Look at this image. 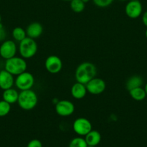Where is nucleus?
I'll return each mask as SVG.
<instances>
[{
  "label": "nucleus",
  "mask_w": 147,
  "mask_h": 147,
  "mask_svg": "<svg viewBox=\"0 0 147 147\" xmlns=\"http://www.w3.org/2000/svg\"><path fill=\"white\" fill-rule=\"evenodd\" d=\"M97 73V70L93 63L90 62H84L76 67L75 78L76 82L86 85L89 80L96 77Z\"/></svg>",
  "instance_id": "f257e3e1"
},
{
  "label": "nucleus",
  "mask_w": 147,
  "mask_h": 147,
  "mask_svg": "<svg viewBox=\"0 0 147 147\" xmlns=\"http://www.w3.org/2000/svg\"><path fill=\"white\" fill-rule=\"evenodd\" d=\"M37 101H38V98L37 94L32 89L21 90V92L19 93L17 103L23 110H33L37 106Z\"/></svg>",
  "instance_id": "f03ea898"
},
{
  "label": "nucleus",
  "mask_w": 147,
  "mask_h": 147,
  "mask_svg": "<svg viewBox=\"0 0 147 147\" xmlns=\"http://www.w3.org/2000/svg\"><path fill=\"white\" fill-rule=\"evenodd\" d=\"M27 64L23 57H14L6 60L4 69L13 76H18L27 70Z\"/></svg>",
  "instance_id": "7ed1b4c3"
},
{
  "label": "nucleus",
  "mask_w": 147,
  "mask_h": 147,
  "mask_svg": "<svg viewBox=\"0 0 147 147\" xmlns=\"http://www.w3.org/2000/svg\"><path fill=\"white\" fill-rule=\"evenodd\" d=\"M37 51V45L34 39L25 37L20 42L19 52L22 57L24 59H30L35 55Z\"/></svg>",
  "instance_id": "20e7f679"
},
{
  "label": "nucleus",
  "mask_w": 147,
  "mask_h": 147,
  "mask_svg": "<svg viewBox=\"0 0 147 147\" xmlns=\"http://www.w3.org/2000/svg\"><path fill=\"white\" fill-rule=\"evenodd\" d=\"M35 84V78L33 74L29 72H24L17 76L14 80V85L20 90H30Z\"/></svg>",
  "instance_id": "39448f33"
},
{
  "label": "nucleus",
  "mask_w": 147,
  "mask_h": 147,
  "mask_svg": "<svg viewBox=\"0 0 147 147\" xmlns=\"http://www.w3.org/2000/svg\"><path fill=\"white\" fill-rule=\"evenodd\" d=\"M73 129L79 136H85L92 130V126L91 122L86 118H78L74 121Z\"/></svg>",
  "instance_id": "423d86ee"
},
{
  "label": "nucleus",
  "mask_w": 147,
  "mask_h": 147,
  "mask_svg": "<svg viewBox=\"0 0 147 147\" xmlns=\"http://www.w3.org/2000/svg\"><path fill=\"white\" fill-rule=\"evenodd\" d=\"M55 110L58 115L63 117H66L73 114L75 110V106L70 100H59L56 103Z\"/></svg>",
  "instance_id": "0eeeda50"
},
{
  "label": "nucleus",
  "mask_w": 147,
  "mask_h": 147,
  "mask_svg": "<svg viewBox=\"0 0 147 147\" xmlns=\"http://www.w3.org/2000/svg\"><path fill=\"white\" fill-rule=\"evenodd\" d=\"M17 53V45L13 40H5L0 45V56L8 60L14 57Z\"/></svg>",
  "instance_id": "6e6552de"
},
{
  "label": "nucleus",
  "mask_w": 147,
  "mask_h": 147,
  "mask_svg": "<svg viewBox=\"0 0 147 147\" xmlns=\"http://www.w3.org/2000/svg\"><path fill=\"white\" fill-rule=\"evenodd\" d=\"M86 90L88 93L92 95H99L105 91L106 88L105 82L99 78H94L89 80L86 85Z\"/></svg>",
  "instance_id": "1a4fd4ad"
},
{
  "label": "nucleus",
  "mask_w": 147,
  "mask_h": 147,
  "mask_svg": "<svg viewBox=\"0 0 147 147\" xmlns=\"http://www.w3.org/2000/svg\"><path fill=\"white\" fill-rule=\"evenodd\" d=\"M45 67L48 73L56 74L61 70L63 63L59 57L56 55H50L46 58L45 62Z\"/></svg>",
  "instance_id": "9d476101"
},
{
  "label": "nucleus",
  "mask_w": 147,
  "mask_h": 147,
  "mask_svg": "<svg viewBox=\"0 0 147 147\" xmlns=\"http://www.w3.org/2000/svg\"><path fill=\"white\" fill-rule=\"evenodd\" d=\"M126 15L131 19L138 18L143 11V7L140 1H130L125 8Z\"/></svg>",
  "instance_id": "9b49d317"
},
{
  "label": "nucleus",
  "mask_w": 147,
  "mask_h": 147,
  "mask_svg": "<svg viewBox=\"0 0 147 147\" xmlns=\"http://www.w3.org/2000/svg\"><path fill=\"white\" fill-rule=\"evenodd\" d=\"M14 84V76L4 69L0 72V88L3 90L11 88Z\"/></svg>",
  "instance_id": "f8f14e48"
},
{
  "label": "nucleus",
  "mask_w": 147,
  "mask_h": 147,
  "mask_svg": "<svg viewBox=\"0 0 147 147\" xmlns=\"http://www.w3.org/2000/svg\"><path fill=\"white\" fill-rule=\"evenodd\" d=\"M26 34L27 37L32 39L38 38L43 32V27L42 24L39 22H32L29 24L26 28Z\"/></svg>",
  "instance_id": "ddd939ff"
},
{
  "label": "nucleus",
  "mask_w": 147,
  "mask_h": 147,
  "mask_svg": "<svg viewBox=\"0 0 147 147\" xmlns=\"http://www.w3.org/2000/svg\"><path fill=\"white\" fill-rule=\"evenodd\" d=\"M86 93H87V90H86V86L79 82L74 83L71 88V94L72 97L77 100L84 98L86 96Z\"/></svg>",
  "instance_id": "4468645a"
},
{
  "label": "nucleus",
  "mask_w": 147,
  "mask_h": 147,
  "mask_svg": "<svg viewBox=\"0 0 147 147\" xmlns=\"http://www.w3.org/2000/svg\"><path fill=\"white\" fill-rule=\"evenodd\" d=\"M101 134L96 130H92L85 136V141L88 146H96L101 142Z\"/></svg>",
  "instance_id": "2eb2a0df"
},
{
  "label": "nucleus",
  "mask_w": 147,
  "mask_h": 147,
  "mask_svg": "<svg viewBox=\"0 0 147 147\" xmlns=\"http://www.w3.org/2000/svg\"><path fill=\"white\" fill-rule=\"evenodd\" d=\"M19 97V93L17 90L15 89L12 88H9L7 90H4L2 93V98L3 100L7 101V103H10V104H13L17 102Z\"/></svg>",
  "instance_id": "dca6fc26"
},
{
  "label": "nucleus",
  "mask_w": 147,
  "mask_h": 147,
  "mask_svg": "<svg viewBox=\"0 0 147 147\" xmlns=\"http://www.w3.org/2000/svg\"><path fill=\"white\" fill-rule=\"evenodd\" d=\"M143 83H144V80L141 76H133L128 79L126 84H125V87H126L127 90L129 91V90L135 88L141 87Z\"/></svg>",
  "instance_id": "f3484780"
},
{
  "label": "nucleus",
  "mask_w": 147,
  "mask_h": 147,
  "mask_svg": "<svg viewBox=\"0 0 147 147\" xmlns=\"http://www.w3.org/2000/svg\"><path fill=\"white\" fill-rule=\"evenodd\" d=\"M129 94L131 97L136 101H141L146 97L145 90L141 87L135 88L129 90Z\"/></svg>",
  "instance_id": "a211bd4d"
},
{
  "label": "nucleus",
  "mask_w": 147,
  "mask_h": 147,
  "mask_svg": "<svg viewBox=\"0 0 147 147\" xmlns=\"http://www.w3.org/2000/svg\"><path fill=\"white\" fill-rule=\"evenodd\" d=\"M12 34V37L14 39V40L19 42L24 40L25 37H27L26 31L20 27H17L14 28Z\"/></svg>",
  "instance_id": "6ab92c4d"
},
{
  "label": "nucleus",
  "mask_w": 147,
  "mask_h": 147,
  "mask_svg": "<svg viewBox=\"0 0 147 147\" xmlns=\"http://www.w3.org/2000/svg\"><path fill=\"white\" fill-rule=\"evenodd\" d=\"M70 7L73 11L80 13L84 10L85 3H84L82 0H71L70 1Z\"/></svg>",
  "instance_id": "aec40b11"
},
{
  "label": "nucleus",
  "mask_w": 147,
  "mask_h": 147,
  "mask_svg": "<svg viewBox=\"0 0 147 147\" xmlns=\"http://www.w3.org/2000/svg\"><path fill=\"white\" fill-rule=\"evenodd\" d=\"M11 111V104L5 100H0V117L8 115Z\"/></svg>",
  "instance_id": "412c9836"
},
{
  "label": "nucleus",
  "mask_w": 147,
  "mask_h": 147,
  "mask_svg": "<svg viewBox=\"0 0 147 147\" xmlns=\"http://www.w3.org/2000/svg\"><path fill=\"white\" fill-rule=\"evenodd\" d=\"M87 146L84 139L82 137H76L71 141L69 147H87Z\"/></svg>",
  "instance_id": "4be33fe9"
},
{
  "label": "nucleus",
  "mask_w": 147,
  "mask_h": 147,
  "mask_svg": "<svg viewBox=\"0 0 147 147\" xmlns=\"http://www.w3.org/2000/svg\"><path fill=\"white\" fill-rule=\"evenodd\" d=\"M92 1L97 7L105 8L109 7L113 2L114 0H92Z\"/></svg>",
  "instance_id": "5701e85b"
},
{
  "label": "nucleus",
  "mask_w": 147,
  "mask_h": 147,
  "mask_svg": "<svg viewBox=\"0 0 147 147\" xmlns=\"http://www.w3.org/2000/svg\"><path fill=\"white\" fill-rule=\"evenodd\" d=\"M27 147H43V145L38 139H33L27 144Z\"/></svg>",
  "instance_id": "b1692460"
},
{
  "label": "nucleus",
  "mask_w": 147,
  "mask_h": 147,
  "mask_svg": "<svg viewBox=\"0 0 147 147\" xmlns=\"http://www.w3.org/2000/svg\"><path fill=\"white\" fill-rule=\"evenodd\" d=\"M6 35H7L6 31L4 30V27H3L2 24L1 23L0 24V42L4 40V39L6 38Z\"/></svg>",
  "instance_id": "393cba45"
},
{
  "label": "nucleus",
  "mask_w": 147,
  "mask_h": 147,
  "mask_svg": "<svg viewBox=\"0 0 147 147\" xmlns=\"http://www.w3.org/2000/svg\"><path fill=\"white\" fill-rule=\"evenodd\" d=\"M142 22L144 24V26L147 27V11H146L143 14L142 16Z\"/></svg>",
  "instance_id": "a878e982"
},
{
  "label": "nucleus",
  "mask_w": 147,
  "mask_h": 147,
  "mask_svg": "<svg viewBox=\"0 0 147 147\" xmlns=\"http://www.w3.org/2000/svg\"><path fill=\"white\" fill-rule=\"evenodd\" d=\"M144 90H145L146 94V96H147V83H146L145 86H144Z\"/></svg>",
  "instance_id": "bb28decb"
},
{
  "label": "nucleus",
  "mask_w": 147,
  "mask_h": 147,
  "mask_svg": "<svg viewBox=\"0 0 147 147\" xmlns=\"http://www.w3.org/2000/svg\"><path fill=\"white\" fill-rule=\"evenodd\" d=\"M82 1H83L84 3H85V4H86V3L89 2V0H82Z\"/></svg>",
  "instance_id": "cd10ccee"
},
{
  "label": "nucleus",
  "mask_w": 147,
  "mask_h": 147,
  "mask_svg": "<svg viewBox=\"0 0 147 147\" xmlns=\"http://www.w3.org/2000/svg\"><path fill=\"white\" fill-rule=\"evenodd\" d=\"M145 35H146V37L147 38V29H146V32H145Z\"/></svg>",
  "instance_id": "c85d7f7f"
},
{
  "label": "nucleus",
  "mask_w": 147,
  "mask_h": 147,
  "mask_svg": "<svg viewBox=\"0 0 147 147\" xmlns=\"http://www.w3.org/2000/svg\"><path fill=\"white\" fill-rule=\"evenodd\" d=\"M62 1H71V0H62Z\"/></svg>",
  "instance_id": "c756f323"
},
{
  "label": "nucleus",
  "mask_w": 147,
  "mask_h": 147,
  "mask_svg": "<svg viewBox=\"0 0 147 147\" xmlns=\"http://www.w3.org/2000/svg\"><path fill=\"white\" fill-rule=\"evenodd\" d=\"M1 15H0V24H1Z\"/></svg>",
  "instance_id": "7c9ffc66"
},
{
  "label": "nucleus",
  "mask_w": 147,
  "mask_h": 147,
  "mask_svg": "<svg viewBox=\"0 0 147 147\" xmlns=\"http://www.w3.org/2000/svg\"><path fill=\"white\" fill-rule=\"evenodd\" d=\"M87 147H96V146H87Z\"/></svg>",
  "instance_id": "2f4dec72"
},
{
  "label": "nucleus",
  "mask_w": 147,
  "mask_h": 147,
  "mask_svg": "<svg viewBox=\"0 0 147 147\" xmlns=\"http://www.w3.org/2000/svg\"><path fill=\"white\" fill-rule=\"evenodd\" d=\"M129 1H139V0H129Z\"/></svg>",
  "instance_id": "473e14b6"
},
{
  "label": "nucleus",
  "mask_w": 147,
  "mask_h": 147,
  "mask_svg": "<svg viewBox=\"0 0 147 147\" xmlns=\"http://www.w3.org/2000/svg\"><path fill=\"white\" fill-rule=\"evenodd\" d=\"M120 1H125V0H120Z\"/></svg>",
  "instance_id": "72a5a7b5"
},
{
  "label": "nucleus",
  "mask_w": 147,
  "mask_h": 147,
  "mask_svg": "<svg viewBox=\"0 0 147 147\" xmlns=\"http://www.w3.org/2000/svg\"><path fill=\"white\" fill-rule=\"evenodd\" d=\"M1 69H0V72H1Z\"/></svg>",
  "instance_id": "f704fd0d"
}]
</instances>
